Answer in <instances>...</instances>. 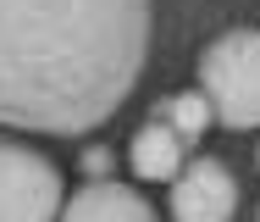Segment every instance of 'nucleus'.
<instances>
[{
    "label": "nucleus",
    "mask_w": 260,
    "mask_h": 222,
    "mask_svg": "<svg viewBox=\"0 0 260 222\" xmlns=\"http://www.w3.org/2000/svg\"><path fill=\"white\" fill-rule=\"evenodd\" d=\"M61 172L39 150L0 139V222H55Z\"/></svg>",
    "instance_id": "7ed1b4c3"
},
{
    "label": "nucleus",
    "mask_w": 260,
    "mask_h": 222,
    "mask_svg": "<svg viewBox=\"0 0 260 222\" xmlns=\"http://www.w3.org/2000/svg\"><path fill=\"white\" fill-rule=\"evenodd\" d=\"M155 117L172 128V133H183L188 145H194V139L210 128V106H205V95H172V100H160V106H155Z\"/></svg>",
    "instance_id": "0eeeda50"
},
{
    "label": "nucleus",
    "mask_w": 260,
    "mask_h": 222,
    "mask_svg": "<svg viewBox=\"0 0 260 222\" xmlns=\"http://www.w3.org/2000/svg\"><path fill=\"white\" fill-rule=\"evenodd\" d=\"M200 95L210 122L227 128H260V34L233 28L200 55Z\"/></svg>",
    "instance_id": "f03ea898"
},
{
    "label": "nucleus",
    "mask_w": 260,
    "mask_h": 222,
    "mask_svg": "<svg viewBox=\"0 0 260 222\" xmlns=\"http://www.w3.org/2000/svg\"><path fill=\"white\" fill-rule=\"evenodd\" d=\"M255 161H260V156H255Z\"/></svg>",
    "instance_id": "1a4fd4ad"
},
{
    "label": "nucleus",
    "mask_w": 260,
    "mask_h": 222,
    "mask_svg": "<svg viewBox=\"0 0 260 222\" xmlns=\"http://www.w3.org/2000/svg\"><path fill=\"white\" fill-rule=\"evenodd\" d=\"M183 150H188V139L172 133V128L155 117V122H144V128L133 133V150H127V156H133V172H139V178L166 183V178L183 172Z\"/></svg>",
    "instance_id": "423d86ee"
},
{
    "label": "nucleus",
    "mask_w": 260,
    "mask_h": 222,
    "mask_svg": "<svg viewBox=\"0 0 260 222\" xmlns=\"http://www.w3.org/2000/svg\"><path fill=\"white\" fill-rule=\"evenodd\" d=\"M233 206H238V183L210 156L188 161L177 172V183H172V217L177 222H227Z\"/></svg>",
    "instance_id": "20e7f679"
},
{
    "label": "nucleus",
    "mask_w": 260,
    "mask_h": 222,
    "mask_svg": "<svg viewBox=\"0 0 260 222\" xmlns=\"http://www.w3.org/2000/svg\"><path fill=\"white\" fill-rule=\"evenodd\" d=\"M83 172H89V178H105V172H111V150H105V145H89V150H83Z\"/></svg>",
    "instance_id": "6e6552de"
},
{
    "label": "nucleus",
    "mask_w": 260,
    "mask_h": 222,
    "mask_svg": "<svg viewBox=\"0 0 260 222\" xmlns=\"http://www.w3.org/2000/svg\"><path fill=\"white\" fill-rule=\"evenodd\" d=\"M150 0H0V128L89 133L127 100Z\"/></svg>",
    "instance_id": "f257e3e1"
},
{
    "label": "nucleus",
    "mask_w": 260,
    "mask_h": 222,
    "mask_svg": "<svg viewBox=\"0 0 260 222\" xmlns=\"http://www.w3.org/2000/svg\"><path fill=\"white\" fill-rule=\"evenodd\" d=\"M61 222H155L150 200L127 183H89L67 200Z\"/></svg>",
    "instance_id": "39448f33"
}]
</instances>
